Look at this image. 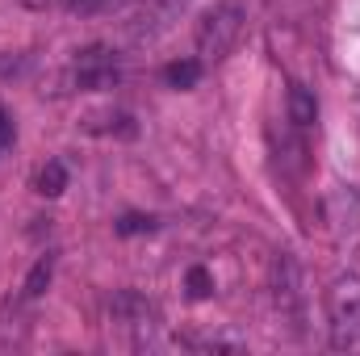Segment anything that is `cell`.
I'll list each match as a JSON object with an SVG mask.
<instances>
[{
	"label": "cell",
	"mask_w": 360,
	"mask_h": 356,
	"mask_svg": "<svg viewBox=\"0 0 360 356\" xmlns=\"http://www.w3.org/2000/svg\"><path fill=\"white\" fill-rule=\"evenodd\" d=\"M243 30H248V4L243 0H214L197 21V59L201 63L226 59L239 46Z\"/></svg>",
	"instance_id": "obj_1"
},
{
	"label": "cell",
	"mask_w": 360,
	"mask_h": 356,
	"mask_svg": "<svg viewBox=\"0 0 360 356\" xmlns=\"http://www.w3.org/2000/svg\"><path fill=\"white\" fill-rule=\"evenodd\" d=\"M72 76H76L80 89H113L117 76H122V63H117V55H113L109 46H84V51L76 55Z\"/></svg>",
	"instance_id": "obj_2"
},
{
	"label": "cell",
	"mask_w": 360,
	"mask_h": 356,
	"mask_svg": "<svg viewBox=\"0 0 360 356\" xmlns=\"http://www.w3.org/2000/svg\"><path fill=\"white\" fill-rule=\"evenodd\" d=\"M327 310H331V323L340 331H356L360 327V276L335 281V289L327 298Z\"/></svg>",
	"instance_id": "obj_3"
},
{
	"label": "cell",
	"mask_w": 360,
	"mask_h": 356,
	"mask_svg": "<svg viewBox=\"0 0 360 356\" xmlns=\"http://www.w3.org/2000/svg\"><path fill=\"white\" fill-rule=\"evenodd\" d=\"M289 122L297 130H310L319 122V101H314V92L306 89V84H293L289 89Z\"/></svg>",
	"instance_id": "obj_4"
},
{
	"label": "cell",
	"mask_w": 360,
	"mask_h": 356,
	"mask_svg": "<svg viewBox=\"0 0 360 356\" xmlns=\"http://www.w3.org/2000/svg\"><path fill=\"white\" fill-rule=\"evenodd\" d=\"M164 80L172 89H193L201 80V59H176V63H168L164 68Z\"/></svg>",
	"instance_id": "obj_5"
},
{
	"label": "cell",
	"mask_w": 360,
	"mask_h": 356,
	"mask_svg": "<svg viewBox=\"0 0 360 356\" xmlns=\"http://www.w3.org/2000/svg\"><path fill=\"white\" fill-rule=\"evenodd\" d=\"M34 189L42 193V197H59L63 189H68V168L59 164V160H51L42 172H38V180H34Z\"/></svg>",
	"instance_id": "obj_6"
},
{
	"label": "cell",
	"mask_w": 360,
	"mask_h": 356,
	"mask_svg": "<svg viewBox=\"0 0 360 356\" xmlns=\"http://www.w3.org/2000/svg\"><path fill=\"white\" fill-rule=\"evenodd\" d=\"M130 0H68V13H76V17H113Z\"/></svg>",
	"instance_id": "obj_7"
},
{
	"label": "cell",
	"mask_w": 360,
	"mask_h": 356,
	"mask_svg": "<svg viewBox=\"0 0 360 356\" xmlns=\"http://www.w3.org/2000/svg\"><path fill=\"white\" fill-rule=\"evenodd\" d=\"M51 272H55V260H51V256H42L38 265L30 268V276H25V298H42V293H46V285H51Z\"/></svg>",
	"instance_id": "obj_8"
},
{
	"label": "cell",
	"mask_w": 360,
	"mask_h": 356,
	"mask_svg": "<svg viewBox=\"0 0 360 356\" xmlns=\"http://www.w3.org/2000/svg\"><path fill=\"white\" fill-rule=\"evenodd\" d=\"M184 285H188V298H197V302L214 293V276H210V268H201V265H193V268H188Z\"/></svg>",
	"instance_id": "obj_9"
},
{
	"label": "cell",
	"mask_w": 360,
	"mask_h": 356,
	"mask_svg": "<svg viewBox=\"0 0 360 356\" xmlns=\"http://www.w3.org/2000/svg\"><path fill=\"white\" fill-rule=\"evenodd\" d=\"M151 231H155V218H147V214H126L117 222V235H151Z\"/></svg>",
	"instance_id": "obj_10"
},
{
	"label": "cell",
	"mask_w": 360,
	"mask_h": 356,
	"mask_svg": "<svg viewBox=\"0 0 360 356\" xmlns=\"http://www.w3.org/2000/svg\"><path fill=\"white\" fill-rule=\"evenodd\" d=\"M13 139H17V122H13V113H8V109H0V155H8Z\"/></svg>",
	"instance_id": "obj_11"
},
{
	"label": "cell",
	"mask_w": 360,
	"mask_h": 356,
	"mask_svg": "<svg viewBox=\"0 0 360 356\" xmlns=\"http://www.w3.org/2000/svg\"><path fill=\"white\" fill-rule=\"evenodd\" d=\"M21 4H25V8H46L51 0H21Z\"/></svg>",
	"instance_id": "obj_12"
}]
</instances>
